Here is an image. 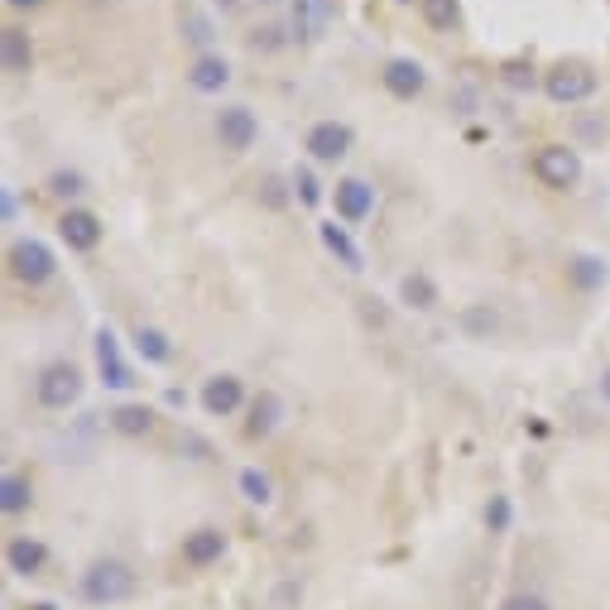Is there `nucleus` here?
<instances>
[{
	"label": "nucleus",
	"mask_w": 610,
	"mask_h": 610,
	"mask_svg": "<svg viewBox=\"0 0 610 610\" xmlns=\"http://www.w3.org/2000/svg\"><path fill=\"white\" fill-rule=\"evenodd\" d=\"M241 404H246V384H241V375H211V380L203 384V409H207L211 418H231Z\"/></svg>",
	"instance_id": "nucleus-12"
},
{
	"label": "nucleus",
	"mask_w": 610,
	"mask_h": 610,
	"mask_svg": "<svg viewBox=\"0 0 610 610\" xmlns=\"http://www.w3.org/2000/svg\"><path fill=\"white\" fill-rule=\"evenodd\" d=\"M323 246L331 250V255H337L341 264H347V270H361V250H356L351 246V236H347V227H337V221H327V227H323Z\"/></svg>",
	"instance_id": "nucleus-23"
},
{
	"label": "nucleus",
	"mask_w": 610,
	"mask_h": 610,
	"mask_svg": "<svg viewBox=\"0 0 610 610\" xmlns=\"http://www.w3.org/2000/svg\"><path fill=\"white\" fill-rule=\"evenodd\" d=\"M0 63H6V73H30V63H34L30 34L15 30V24H10V30L0 34Z\"/></svg>",
	"instance_id": "nucleus-17"
},
{
	"label": "nucleus",
	"mask_w": 610,
	"mask_h": 610,
	"mask_svg": "<svg viewBox=\"0 0 610 610\" xmlns=\"http://www.w3.org/2000/svg\"><path fill=\"white\" fill-rule=\"evenodd\" d=\"M135 596V573L121 558H101L83 573V601L87 606H121Z\"/></svg>",
	"instance_id": "nucleus-1"
},
{
	"label": "nucleus",
	"mask_w": 610,
	"mask_h": 610,
	"mask_svg": "<svg viewBox=\"0 0 610 610\" xmlns=\"http://www.w3.org/2000/svg\"><path fill=\"white\" fill-rule=\"evenodd\" d=\"M58 236H63V246L68 250H97L101 246V236H106V227H101V217L97 211H87V207H68L58 217Z\"/></svg>",
	"instance_id": "nucleus-7"
},
{
	"label": "nucleus",
	"mask_w": 610,
	"mask_h": 610,
	"mask_svg": "<svg viewBox=\"0 0 610 610\" xmlns=\"http://www.w3.org/2000/svg\"><path fill=\"white\" fill-rule=\"evenodd\" d=\"M260 6H280V0H260Z\"/></svg>",
	"instance_id": "nucleus-34"
},
{
	"label": "nucleus",
	"mask_w": 610,
	"mask_h": 610,
	"mask_svg": "<svg viewBox=\"0 0 610 610\" xmlns=\"http://www.w3.org/2000/svg\"><path fill=\"white\" fill-rule=\"evenodd\" d=\"M418 10H423V20H428L433 30H453V24L461 20L457 0H418Z\"/></svg>",
	"instance_id": "nucleus-25"
},
{
	"label": "nucleus",
	"mask_w": 610,
	"mask_h": 610,
	"mask_svg": "<svg viewBox=\"0 0 610 610\" xmlns=\"http://www.w3.org/2000/svg\"><path fill=\"white\" fill-rule=\"evenodd\" d=\"M6 567L15 577H39L48 567V548L39 538H30V534H15L6 543Z\"/></svg>",
	"instance_id": "nucleus-14"
},
{
	"label": "nucleus",
	"mask_w": 610,
	"mask_h": 610,
	"mask_svg": "<svg viewBox=\"0 0 610 610\" xmlns=\"http://www.w3.org/2000/svg\"><path fill=\"white\" fill-rule=\"evenodd\" d=\"M255 135H260V121H255V111H250V106H221V111H217V140H221V150L246 154L250 144H255Z\"/></svg>",
	"instance_id": "nucleus-6"
},
{
	"label": "nucleus",
	"mask_w": 610,
	"mask_h": 610,
	"mask_svg": "<svg viewBox=\"0 0 610 610\" xmlns=\"http://www.w3.org/2000/svg\"><path fill=\"white\" fill-rule=\"evenodd\" d=\"M241 495L250 500V505H270V500H274V481L260 467H246L241 471Z\"/></svg>",
	"instance_id": "nucleus-24"
},
{
	"label": "nucleus",
	"mask_w": 610,
	"mask_h": 610,
	"mask_svg": "<svg viewBox=\"0 0 610 610\" xmlns=\"http://www.w3.org/2000/svg\"><path fill=\"white\" fill-rule=\"evenodd\" d=\"M30 610H53V606H30Z\"/></svg>",
	"instance_id": "nucleus-35"
},
{
	"label": "nucleus",
	"mask_w": 610,
	"mask_h": 610,
	"mask_svg": "<svg viewBox=\"0 0 610 610\" xmlns=\"http://www.w3.org/2000/svg\"><path fill=\"white\" fill-rule=\"evenodd\" d=\"M260 188H264V203H270V207H284V193H280V178H264V183H260Z\"/></svg>",
	"instance_id": "nucleus-31"
},
{
	"label": "nucleus",
	"mask_w": 610,
	"mask_h": 610,
	"mask_svg": "<svg viewBox=\"0 0 610 610\" xmlns=\"http://www.w3.org/2000/svg\"><path fill=\"white\" fill-rule=\"evenodd\" d=\"M111 428L121 433V437H144L154 428V409L150 404H121V409H111Z\"/></svg>",
	"instance_id": "nucleus-18"
},
{
	"label": "nucleus",
	"mask_w": 610,
	"mask_h": 610,
	"mask_svg": "<svg viewBox=\"0 0 610 610\" xmlns=\"http://www.w3.org/2000/svg\"><path fill=\"white\" fill-rule=\"evenodd\" d=\"M294 193H298L303 207H317V203H323V188H317V178L308 174V168H298V174H294Z\"/></svg>",
	"instance_id": "nucleus-28"
},
{
	"label": "nucleus",
	"mask_w": 610,
	"mask_h": 610,
	"mask_svg": "<svg viewBox=\"0 0 610 610\" xmlns=\"http://www.w3.org/2000/svg\"><path fill=\"white\" fill-rule=\"evenodd\" d=\"M331 203H337V217L356 227V221H366L370 211H375V188H370L366 178H341L337 188H331Z\"/></svg>",
	"instance_id": "nucleus-9"
},
{
	"label": "nucleus",
	"mask_w": 610,
	"mask_h": 610,
	"mask_svg": "<svg viewBox=\"0 0 610 610\" xmlns=\"http://www.w3.org/2000/svg\"><path fill=\"white\" fill-rule=\"evenodd\" d=\"M400 298L409 303V308L428 313V308H437V284L423 270H414V274H404V280H400Z\"/></svg>",
	"instance_id": "nucleus-22"
},
{
	"label": "nucleus",
	"mask_w": 610,
	"mask_h": 610,
	"mask_svg": "<svg viewBox=\"0 0 610 610\" xmlns=\"http://www.w3.org/2000/svg\"><path fill=\"white\" fill-rule=\"evenodd\" d=\"M303 150H308L317 164H337V159L351 154V126L341 121H317L308 130V140H303Z\"/></svg>",
	"instance_id": "nucleus-8"
},
{
	"label": "nucleus",
	"mask_w": 610,
	"mask_h": 610,
	"mask_svg": "<svg viewBox=\"0 0 610 610\" xmlns=\"http://www.w3.org/2000/svg\"><path fill=\"white\" fill-rule=\"evenodd\" d=\"M534 178L553 193L577 188L581 183V154L573 150V144H543V150L534 154Z\"/></svg>",
	"instance_id": "nucleus-2"
},
{
	"label": "nucleus",
	"mask_w": 610,
	"mask_h": 610,
	"mask_svg": "<svg viewBox=\"0 0 610 610\" xmlns=\"http://www.w3.org/2000/svg\"><path fill=\"white\" fill-rule=\"evenodd\" d=\"M380 83L390 97L414 101V97H423V87H428V73H423V63H414V58H390L380 73Z\"/></svg>",
	"instance_id": "nucleus-10"
},
{
	"label": "nucleus",
	"mask_w": 610,
	"mask_h": 610,
	"mask_svg": "<svg viewBox=\"0 0 610 610\" xmlns=\"http://www.w3.org/2000/svg\"><path fill=\"white\" fill-rule=\"evenodd\" d=\"M188 83H193V91H221L231 83V63L217 58V53H203L188 68Z\"/></svg>",
	"instance_id": "nucleus-16"
},
{
	"label": "nucleus",
	"mask_w": 610,
	"mask_h": 610,
	"mask_svg": "<svg viewBox=\"0 0 610 610\" xmlns=\"http://www.w3.org/2000/svg\"><path fill=\"white\" fill-rule=\"evenodd\" d=\"M188 30H193L188 39H197V44H207V39H211V34H207V24H203V20H188Z\"/></svg>",
	"instance_id": "nucleus-32"
},
{
	"label": "nucleus",
	"mask_w": 610,
	"mask_h": 610,
	"mask_svg": "<svg viewBox=\"0 0 610 610\" xmlns=\"http://www.w3.org/2000/svg\"><path fill=\"white\" fill-rule=\"evenodd\" d=\"M543 91L558 106H577V101L596 97V73L587 63H558V68L543 73Z\"/></svg>",
	"instance_id": "nucleus-5"
},
{
	"label": "nucleus",
	"mask_w": 610,
	"mask_h": 610,
	"mask_svg": "<svg viewBox=\"0 0 610 610\" xmlns=\"http://www.w3.org/2000/svg\"><path fill=\"white\" fill-rule=\"evenodd\" d=\"M327 0H294V39H317L327 24Z\"/></svg>",
	"instance_id": "nucleus-20"
},
{
	"label": "nucleus",
	"mask_w": 610,
	"mask_h": 610,
	"mask_svg": "<svg viewBox=\"0 0 610 610\" xmlns=\"http://www.w3.org/2000/svg\"><path fill=\"white\" fill-rule=\"evenodd\" d=\"M567 274H573V284H577V288H596V284H606V264L596 260V255H577L573 264H567Z\"/></svg>",
	"instance_id": "nucleus-26"
},
{
	"label": "nucleus",
	"mask_w": 610,
	"mask_h": 610,
	"mask_svg": "<svg viewBox=\"0 0 610 610\" xmlns=\"http://www.w3.org/2000/svg\"><path fill=\"white\" fill-rule=\"evenodd\" d=\"M30 505H34V486H30V476H15V471L0 476V510H6V514H24Z\"/></svg>",
	"instance_id": "nucleus-19"
},
{
	"label": "nucleus",
	"mask_w": 610,
	"mask_h": 610,
	"mask_svg": "<svg viewBox=\"0 0 610 610\" xmlns=\"http://www.w3.org/2000/svg\"><path fill=\"white\" fill-rule=\"evenodd\" d=\"M510 520H514L510 495H490V500H486V529H490V534H505Z\"/></svg>",
	"instance_id": "nucleus-27"
},
{
	"label": "nucleus",
	"mask_w": 610,
	"mask_h": 610,
	"mask_svg": "<svg viewBox=\"0 0 610 610\" xmlns=\"http://www.w3.org/2000/svg\"><path fill=\"white\" fill-rule=\"evenodd\" d=\"M221 553H227V534L221 529H193V534H183V563L188 567H211V563H221Z\"/></svg>",
	"instance_id": "nucleus-13"
},
{
	"label": "nucleus",
	"mask_w": 610,
	"mask_h": 610,
	"mask_svg": "<svg viewBox=\"0 0 610 610\" xmlns=\"http://www.w3.org/2000/svg\"><path fill=\"white\" fill-rule=\"evenodd\" d=\"M6 6H15V10H39L44 0H6Z\"/></svg>",
	"instance_id": "nucleus-33"
},
{
	"label": "nucleus",
	"mask_w": 610,
	"mask_h": 610,
	"mask_svg": "<svg viewBox=\"0 0 610 610\" xmlns=\"http://www.w3.org/2000/svg\"><path fill=\"white\" fill-rule=\"evenodd\" d=\"M500 610H548V601H543L538 591H514L500 601Z\"/></svg>",
	"instance_id": "nucleus-29"
},
{
	"label": "nucleus",
	"mask_w": 610,
	"mask_h": 610,
	"mask_svg": "<svg viewBox=\"0 0 610 610\" xmlns=\"http://www.w3.org/2000/svg\"><path fill=\"white\" fill-rule=\"evenodd\" d=\"M280 418H284V400L274 390H260L255 394V404H250V423H246V433L250 437H270L274 428H280Z\"/></svg>",
	"instance_id": "nucleus-15"
},
{
	"label": "nucleus",
	"mask_w": 610,
	"mask_h": 610,
	"mask_svg": "<svg viewBox=\"0 0 610 610\" xmlns=\"http://www.w3.org/2000/svg\"><path fill=\"white\" fill-rule=\"evenodd\" d=\"M135 351H140L150 366H168V361H174V341H168L159 327H144V323L135 327Z\"/></svg>",
	"instance_id": "nucleus-21"
},
{
	"label": "nucleus",
	"mask_w": 610,
	"mask_h": 610,
	"mask_svg": "<svg viewBox=\"0 0 610 610\" xmlns=\"http://www.w3.org/2000/svg\"><path fill=\"white\" fill-rule=\"evenodd\" d=\"M10 274L24 288H44L58 274V260H53V250L44 241H15L10 246Z\"/></svg>",
	"instance_id": "nucleus-4"
},
{
	"label": "nucleus",
	"mask_w": 610,
	"mask_h": 610,
	"mask_svg": "<svg viewBox=\"0 0 610 610\" xmlns=\"http://www.w3.org/2000/svg\"><path fill=\"white\" fill-rule=\"evenodd\" d=\"M97 370H101V384H111V390H130L135 375H130L126 356H121V341H116L111 327L97 331Z\"/></svg>",
	"instance_id": "nucleus-11"
},
{
	"label": "nucleus",
	"mask_w": 610,
	"mask_h": 610,
	"mask_svg": "<svg viewBox=\"0 0 610 610\" xmlns=\"http://www.w3.org/2000/svg\"><path fill=\"white\" fill-rule=\"evenodd\" d=\"M34 400L44 409H73L77 400H83V370L68 366V361L44 366L39 380H34Z\"/></svg>",
	"instance_id": "nucleus-3"
},
{
	"label": "nucleus",
	"mask_w": 610,
	"mask_h": 610,
	"mask_svg": "<svg viewBox=\"0 0 610 610\" xmlns=\"http://www.w3.org/2000/svg\"><path fill=\"white\" fill-rule=\"evenodd\" d=\"M53 193H58V197H77V193H83V174H53Z\"/></svg>",
	"instance_id": "nucleus-30"
}]
</instances>
